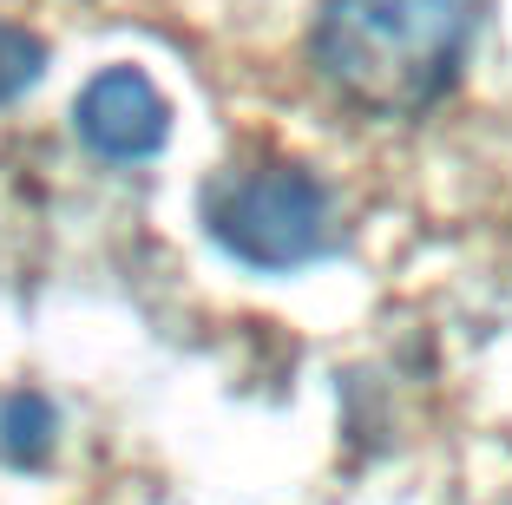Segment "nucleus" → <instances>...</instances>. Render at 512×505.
<instances>
[{
  "label": "nucleus",
  "mask_w": 512,
  "mask_h": 505,
  "mask_svg": "<svg viewBox=\"0 0 512 505\" xmlns=\"http://www.w3.org/2000/svg\"><path fill=\"white\" fill-rule=\"evenodd\" d=\"M53 446V407L40 394H14V401H0V453L20 466H33Z\"/></svg>",
  "instance_id": "4"
},
{
  "label": "nucleus",
  "mask_w": 512,
  "mask_h": 505,
  "mask_svg": "<svg viewBox=\"0 0 512 505\" xmlns=\"http://www.w3.org/2000/svg\"><path fill=\"white\" fill-rule=\"evenodd\" d=\"M73 132L92 158L138 164V158H158V151H165L171 105L138 66H106V73L73 99Z\"/></svg>",
  "instance_id": "3"
},
{
  "label": "nucleus",
  "mask_w": 512,
  "mask_h": 505,
  "mask_svg": "<svg viewBox=\"0 0 512 505\" xmlns=\"http://www.w3.org/2000/svg\"><path fill=\"white\" fill-rule=\"evenodd\" d=\"M480 0H329L316 66L362 112H421L467 60Z\"/></svg>",
  "instance_id": "1"
},
{
  "label": "nucleus",
  "mask_w": 512,
  "mask_h": 505,
  "mask_svg": "<svg viewBox=\"0 0 512 505\" xmlns=\"http://www.w3.org/2000/svg\"><path fill=\"white\" fill-rule=\"evenodd\" d=\"M204 223L237 263L302 269L329 243V197L296 164H263V171H230L224 184H211Z\"/></svg>",
  "instance_id": "2"
},
{
  "label": "nucleus",
  "mask_w": 512,
  "mask_h": 505,
  "mask_svg": "<svg viewBox=\"0 0 512 505\" xmlns=\"http://www.w3.org/2000/svg\"><path fill=\"white\" fill-rule=\"evenodd\" d=\"M40 73H46V46L33 40L27 27L0 20V105H7V99H20V92H27Z\"/></svg>",
  "instance_id": "5"
}]
</instances>
